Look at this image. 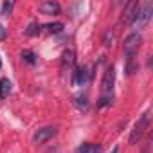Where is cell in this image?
<instances>
[{
    "label": "cell",
    "mask_w": 153,
    "mask_h": 153,
    "mask_svg": "<svg viewBox=\"0 0 153 153\" xmlns=\"http://www.w3.org/2000/svg\"><path fill=\"white\" fill-rule=\"evenodd\" d=\"M148 123H149V112L142 114L140 119L135 123V126H133V130H131V135H130V144H137V142L140 140V137L144 135V131H146V128H148Z\"/></svg>",
    "instance_id": "cell-3"
},
{
    "label": "cell",
    "mask_w": 153,
    "mask_h": 153,
    "mask_svg": "<svg viewBox=\"0 0 153 153\" xmlns=\"http://www.w3.org/2000/svg\"><path fill=\"white\" fill-rule=\"evenodd\" d=\"M112 153H117V148H114V149H112Z\"/></svg>",
    "instance_id": "cell-18"
},
{
    "label": "cell",
    "mask_w": 153,
    "mask_h": 153,
    "mask_svg": "<svg viewBox=\"0 0 153 153\" xmlns=\"http://www.w3.org/2000/svg\"><path fill=\"white\" fill-rule=\"evenodd\" d=\"M6 36H7V31L4 29V25H0V40H6Z\"/></svg>",
    "instance_id": "cell-17"
},
{
    "label": "cell",
    "mask_w": 153,
    "mask_h": 153,
    "mask_svg": "<svg viewBox=\"0 0 153 153\" xmlns=\"http://www.w3.org/2000/svg\"><path fill=\"white\" fill-rule=\"evenodd\" d=\"M11 90H13V83L9 81V78H2V79H0V99H7Z\"/></svg>",
    "instance_id": "cell-8"
},
{
    "label": "cell",
    "mask_w": 153,
    "mask_h": 153,
    "mask_svg": "<svg viewBox=\"0 0 153 153\" xmlns=\"http://www.w3.org/2000/svg\"><path fill=\"white\" fill-rule=\"evenodd\" d=\"M135 70H137L135 56H126V72H128V74H133Z\"/></svg>",
    "instance_id": "cell-11"
},
{
    "label": "cell",
    "mask_w": 153,
    "mask_h": 153,
    "mask_svg": "<svg viewBox=\"0 0 153 153\" xmlns=\"http://www.w3.org/2000/svg\"><path fill=\"white\" fill-rule=\"evenodd\" d=\"M40 27H42V25H40L38 22H33V24H29L25 34H27V36H36V34H40Z\"/></svg>",
    "instance_id": "cell-12"
},
{
    "label": "cell",
    "mask_w": 153,
    "mask_h": 153,
    "mask_svg": "<svg viewBox=\"0 0 153 153\" xmlns=\"http://www.w3.org/2000/svg\"><path fill=\"white\" fill-rule=\"evenodd\" d=\"M151 15H153V4H151V2L137 4V11H135L133 20H131V25H133V27L142 29V27L151 20Z\"/></svg>",
    "instance_id": "cell-2"
},
{
    "label": "cell",
    "mask_w": 153,
    "mask_h": 153,
    "mask_svg": "<svg viewBox=\"0 0 153 153\" xmlns=\"http://www.w3.org/2000/svg\"><path fill=\"white\" fill-rule=\"evenodd\" d=\"M140 42H142V36L139 33H131L126 36L124 40V54L126 56H135V52L139 51L140 47Z\"/></svg>",
    "instance_id": "cell-4"
},
{
    "label": "cell",
    "mask_w": 153,
    "mask_h": 153,
    "mask_svg": "<svg viewBox=\"0 0 153 153\" xmlns=\"http://www.w3.org/2000/svg\"><path fill=\"white\" fill-rule=\"evenodd\" d=\"M114 79H115V72H114V67H108V68L105 70L103 81H101V97H99V103H97V106H99V108H103L105 105H108V101L112 99Z\"/></svg>",
    "instance_id": "cell-1"
},
{
    "label": "cell",
    "mask_w": 153,
    "mask_h": 153,
    "mask_svg": "<svg viewBox=\"0 0 153 153\" xmlns=\"http://www.w3.org/2000/svg\"><path fill=\"white\" fill-rule=\"evenodd\" d=\"M99 151H101V146L96 142H83L76 149V153H99Z\"/></svg>",
    "instance_id": "cell-9"
},
{
    "label": "cell",
    "mask_w": 153,
    "mask_h": 153,
    "mask_svg": "<svg viewBox=\"0 0 153 153\" xmlns=\"http://www.w3.org/2000/svg\"><path fill=\"white\" fill-rule=\"evenodd\" d=\"M11 9H13V2H4V4H2V15H4V16H9Z\"/></svg>",
    "instance_id": "cell-15"
},
{
    "label": "cell",
    "mask_w": 153,
    "mask_h": 153,
    "mask_svg": "<svg viewBox=\"0 0 153 153\" xmlns=\"http://www.w3.org/2000/svg\"><path fill=\"white\" fill-rule=\"evenodd\" d=\"M63 65H67V67L74 65V51H65L63 52Z\"/></svg>",
    "instance_id": "cell-14"
},
{
    "label": "cell",
    "mask_w": 153,
    "mask_h": 153,
    "mask_svg": "<svg viewBox=\"0 0 153 153\" xmlns=\"http://www.w3.org/2000/svg\"><path fill=\"white\" fill-rule=\"evenodd\" d=\"M137 4H139V2H130V4L126 6L121 22H124V24H131V20H133V16H135V11H137Z\"/></svg>",
    "instance_id": "cell-7"
},
{
    "label": "cell",
    "mask_w": 153,
    "mask_h": 153,
    "mask_svg": "<svg viewBox=\"0 0 153 153\" xmlns=\"http://www.w3.org/2000/svg\"><path fill=\"white\" fill-rule=\"evenodd\" d=\"M22 59L24 61H27V63H31V65H34L36 63V56H34V52L33 51H22Z\"/></svg>",
    "instance_id": "cell-13"
},
{
    "label": "cell",
    "mask_w": 153,
    "mask_h": 153,
    "mask_svg": "<svg viewBox=\"0 0 153 153\" xmlns=\"http://www.w3.org/2000/svg\"><path fill=\"white\" fill-rule=\"evenodd\" d=\"M38 11L42 13V15H59V11H61V7H59V4L58 2H52V0H49V2H43V4H40L38 6Z\"/></svg>",
    "instance_id": "cell-6"
},
{
    "label": "cell",
    "mask_w": 153,
    "mask_h": 153,
    "mask_svg": "<svg viewBox=\"0 0 153 153\" xmlns=\"http://www.w3.org/2000/svg\"><path fill=\"white\" fill-rule=\"evenodd\" d=\"M45 29H47V33H51V34H58V33H61V31H63V24H61V22L47 24V25H45Z\"/></svg>",
    "instance_id": "cell-10"
},
{
    "label": "cell",
    "mask_w": 153,
    "mask_h": 153,
    "mask_svg": "<svg viewBox=\"0 0 153 153\" xmlns=\"http://www.w3.org/2000/svg\"><path fill=\"white\" fill-rule=\"evenodd\" d=\"M56 131H58L56 126H45V128H40V130L33 135V140H34L36 144H43V142H47L49 139H52V137L56 135Z\"/></svg>",
    "instance_id": "cell-5"
},
{
    "label": "cell",
    "mask_w": 153,
    "mask_h": 153,
    "mask_svg": "<svg viewBox=\"0 0 153 153\" xmlns=\"http://www.w3.org/2000/svg\"><path fill=\"white\" fill-rule=\"evenodd\" d=\"M112 40H114V34H112L110 31H106V33H105V36H103V45H105V47L112 45Z\"/></svg>",
    "instance_id": "cell-16"
}]
</instances>
